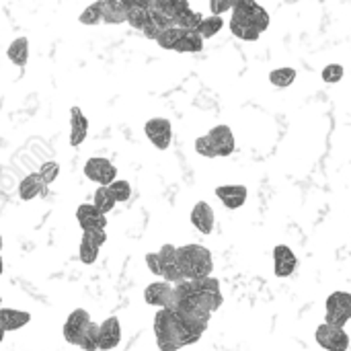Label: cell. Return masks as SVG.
<instances>
[{
    "mask_svg": "<svg viewBox=\"0 0 351 351\" xmlns=\"http://www.w3.org/2000/svg\"><path fill=\"white\" fill-rule=\"evenodd\" d=\"M173 292H175V286H171L167 282H152L144 290V302L150 304V306H156L158 311L171 308Z\"/></svg>",
    "mask_w": 351,
    "mask_h": 351,
    "instance_id": "8",
    "label": "cell"
},
{
    "mask_svg": "<svg viewBox=\"0 0 351 351\" xmlns=\"http://www.w3.org/2000/svg\"><path fill=\"white\" fill-rule=\"evenodd\" d=\"M146 267H148V271L150 274H154L156 278H162V261H160V257H158V253H148L146 255Z\"/></svg>",
    "mask_w": 351,
    "mask_h": 351,
    "instance_id": "35",
    "label": "cell"
},
{
    "mask_svg": "<svg viewBox=\"0 0 351 351\" xmlns=\"http://www.w3.org/2000/svg\"><path fill=\"white\" fill-rule=\"evenodd\" d=\"M82 239L90 241L93 245H97L101 249L105 245V241H107V232L105 230H84L82 232Z\"/></svg>",
    "mask_w": 351,
    "mask_h": 351,
    "instance_id": "36",
    "label": "cell"
},
{
    "mask_svg": "<svg viewBox=\"0 0 351 351\" xmlns=\"http://www.w3.org/2000/svg\"><path fill=\"white\" fill-rule=\"evenodd\" d=\"M45 191V185L41 181V177L37 173H29L21 183H19V197L23 202H31L37 195H41Z\"/></svg>",
    "mask_w": 351,
    "mask_h": 351,
    "instance_id": "20",
    "label": "cell"
},
{
    "mask_svg": "<svg viewBox=\"0 0 351 351\" xmlns=\"http://www.w3.org/2000/svg\"><path fill=\"white\" fill-rule=\"evenodd\" d=\"M224 29V19L222 16H204L199 27H197V35L206 41V39H212L214 35H218L220 31Z\"/></svg>",
    "mask_w": 351,
    "mask_h": 351,
    "instance_id": "24",
    "label": "cell"
},
{
    "mask_svg": "<svg viewBox=\"0 0 351 351\" xmlns=\"http://www.w3.org/2000/svg\"><path fill=\"white\" fill-rule=\"evenodd\" d=\"M125 23L142 31L148 23V2H130Z\"/></svg>",
    "mask_w": 351,
    "mask_h": 351,
    "instance_id": "22",
    "label": "cell"
},
{
    "mask_svg": "<svg viewBox=\"0 0 351 351\" xmlns=\"http://www.w3.org/2000/svg\"><path fill=\"white\" fill-rule=\"evenodd\" d=\"M183 35H185V29H181V27H169V29H165V31L158 35L156 43H158L162 49H175V45L181 41Z\"/></svg>",
    "mask_w": 351,
    "mask_h": 351,
    "instance_id": "29",
    "label": "cell"
},
{
    "mask_svg": "<svg viewBox=\"0 0 351 351\" xmlns=\"http://www.w3.org/2000/svg\"><path fill=\"white\" fill-rule=\"evenodd\" d=\"M315 339L325 351H348L351 346V339L346 333V329H337L327 323H321L317 327Z\"/></svg>",
    "mask_w": 351,
    "mask_h": 351,
    "instance_id": "5",
    "label": "cell"
},
{
    "mask_svg": "<svg viewBox=\"0 0 351 351\" xmlns=\"http://www.w3.org/2000/svg\"><path fill=\"white\" fill-rule=\"evenodd\" d=\"M0 308H2V296H0Z\"/></svg>",
    "mask_w": 351,
    "mask_h": 351,
    "instance_id": "42",
    "label": "cell"
},
{
    "mask_svg": "<svg viewBox=\"0 0 351 351\" xmlns=\"http://www.w3.org/2000/svg\"><path fill=\"white\" fill-rule=\"evenodd\" d=\"M128 8H130V2H121V0L103 2V23H107V25H121V23H125Z\"/></svg>",
    "mask_w": 351,
    "mask_h": 351,
    "instance_id": "19",
    "label": "cell"
},
{
    "mask_svg": "<svg viewBox=\"0 0 351 351\" xmlns=\"http://www.w3.org/2000/svg\"><path fill=\"white\" fill-rule=\"evenodd\" d=\"M343 74H346V70H343L341 64H327V66L323 68V72H321V78H323L327 84H335V82H339V80L343 78Z\"/></svg>",
    "mask_w": 351,
    "mask_h": 351,
    "instance_id": "34",
    "label": "cell"
},
{
    "mask_svg": "<svg viewBox=\"0 0 351 351\" xmlns=\"http://www.w3.org/2000/svg\"><path fill=\"white\" fill-rule=\"evenodd\" d=\"M189 220H191L193 228L199 230L202 234H212L214 224H216L214 210H212V206H210L208 202H197V204L191 208Z\"/></svg>",
    "mask_w": 351,
    "mask_h": 351,
    "instance_id": "14",
    "label": "cell"
},
{
    "mask_svg": "<svg viewBox=\"0 0 351 351\" xmlns=\"http://www.w3.org/2000/svg\"><path fill=\"white\" fill-rule=\"evenodd\" d=\"M109 191H111L113 199L119 202V204H123V202H128V199L132 197V185H130L128 181H123V179L113 181V183L109 185Z\"/></svg>",
    "mask_w": 351,
    "mask_h": 351,
    "instance_id": "32",
    "label": "cell"
},
{
    "mask_svg": "<svg viewBox=\"0 0 351 351\" xmlns=\"http://www.w3.org/2000/svg\"><path fill=\"white\" fill-rule=\"evenodd\" d=\"M228 27H230V33H232L234 37L243 39V41H257V39L261 37V31H259L243 12H239V10H234V8H232V16H230Z\"/></svg>",
    "mask_w": 351,
    "mask_h": 351,
    "instance_id": "15",
    "label": "cell"
},
{
    "mask_svg": "<svg viewBox=\"0 0 351 351\" xmlns=\"http://www.w3.org/2000/svg\"><path fill=\"white\" fill-rule=\"evenodd\" d=\"M31 315L25 311H14V308H0V327L6 331H19L25 325H29Z\"/></svg>",
    "mask_w": 351,
    "mask_h": 351,
    "instance_id": "18",
    "label": "cell"
},
{
    "mask_svg": "<svg viewBox=\"0 0 351 351\" xmlns=\"http://www.w3.org/2000/svg\"><path fill=\"white\" fill-rule=\"evenodd\" d=\"M177 265L185 280H202L212 276L214 257L210 249L202 245H185L177 247Z\"/></svg>",
    "mask_w": 351,
    "mask_h": 351,
    "instance_id": "2",
    "label": "cell"
},
{
    "mask_svg": "<svg viewBox=\"0 0 351 351\" xmlns=\"http://www.w3.org/2000/svg\"><path fill=\"white\" fill-rule=\"evenodd\" d=\"M160 33H162V31H160L154 23H150V21H148V23H146V27L142 29V35H144L146 39H154V41L158 39V35H160Z\"/></svg>",
    "mask_w": 351,
    "mask_h": 351,
    "instance_id": "38",
    "label": "cell"
},
{
    "mask_svg": "<svg viewBox=\"0 0 351 351\" xmlns=\"http://www.w3.org/2000/svg\"><path fill=\"white\" fill-rule=\"evenodd\" d=\"M76 346L84 351H99V325L97 323H90L84 329V333L80 335V339H78Z\"/></svg>",
    "mask_w": 351,
    "mask_h": 351,
    "instance_id": "28",
    "label": "cell"
},
{
    "mask_svg": "<svg viewBox=\"0 0 351 351\" xmlns=\"http://www.w3.org/2000/svg\"><path fill=\"white\" fill-rule=\"evenodd\" d=\"M78 21L82 25H99V23H103V2H95L90 6H86L80 12Z\"/></svg>",
    "mask_w": 351,
    "mask_h": 351,
    "instance_id": "30",
    "label": "cell"
},
{
    "mask_svg": "<svg viewBox=\"0 0 351 351\" xmlns=\"http://www.w3.org/2000/svg\"><path fill=\"white\" fill-rule=\"evenodd\" d=\"M232 2H218V0H212L210 2V10H212V16H222L224 12H232Z\"/></svg>",
    "mask_w": 351,
    "mask_h": 351,
    "instance_id": "37",
    "label": "cell"
},
{
    "mask_svg": "<svg viewBox=\"0 0 351 351\" xmlns=\"http://www.w3.org/2000/svg\"><path fill=\"white\" fill-rule=\"evenodd\" d=\"M351 321V294L350 292H333L325 302V323L337 329H343Z\"/></svg>",
    "mask_w": 351,
    "mask_h": 351,
    "instance_id": "3",
    "label": "cell"
},
{
    "mask_svg": "<svg viewBox=\"0 0 351 351\" xmlns=\"http://www.w3.org/2000/svg\"><path fill=\"white\" fill-rule=\"evenodd\" d=\"M154 337H156L158 351H179L181 348L193 346L202 339V337L193 335L171 308H162L156 313Z\"/></svg>",
    "mask_w": 351,
    "mask_h": 351,
    "instance_id": "1",
    "label": "cell"
},
{
    "mask_svg": "<svg viewBox=\"0 0 351 351\" xmlns=\"http://www.w3.org/2000/svg\"><path fill=\"white\" fill-rule=\"evenodd\" d=\"M115 199L109 191V187H99L93 195V206L101 212V214H109L113 208H115Z\"/></svg>",
    "mask_w": 351,
    "mask_h": 351,
    "instance_id": "27",
    "label": "cell"
},
{
    "mask_svg": "<svg viewBox=\"0 0 351 351\" xmlns=\"http://www.w3.org/2000/svg\"><path fill=\"white\" fill-rule=\"evenodd\" d=\"M298 267V259L294 251L286 245H278L274 249V274L278 278H290Z\"/></svg>",
    "mask_w": 351,
    "mask_h": 351,
    "instance_id": "12",
    "label": "cell"
},
{
    "mask_svg": "<svg viewBox=\"0 0 351 351\" xmlns=\"http://www.w3.org/2000/svg\"><path fill=\"white\" fill-rule=\"evenodd\" d=\"M37 175L41 177L43 185L49 187V185L58 179V175H60V165H58L56 160H45V162L41 165V169L37 171Z\"/></svg>",
    "mask_w": 351,
    "mask_h": 351,
    "instance_id": "31",
    "label": "cell"
},
{
    "mask_svg": "<svg viewBox=\"0 0 351 351\" xmlns=\"http://www.w3.org/2000/svg\"><path fill=\"white\" fill-rule=\"evenodd\" d=\"M206 136H208V140H210V146H212L216 158H220V156L226 158V156H230V154L237 150L234 134H232V130H230L228 125H224V123L212 128Z\"/></svg>",
    "mask_w": 351,
    "mask_h": 351,
    "instance_id": "7",
    "label": "cell"
},
{
    "mask_svg": "<svg viewBox=\"0 0 351 351\" xmlns=\"http://www.w3.org/2000/svg\"><path fill=\"white\" fill-rule=\"evenodd\" d=\"M2 271H4V261H2V257H0V276H2Z\"/></svg>",
    "mask_w": 351,
    "mask_h": 351,
    "instance_id": "39",
    "label": "cell"
},
{
    "mask_svg": "<svg viewBox=\"0 0 351 351\" xmlns=\"http://www.w3.org/2000/svg\"><path fill=\"white\" fill-rule=\"evenodd\" d=\"M202 19H204L202 12H195V10H191V8H185L183 12H179V14L175 16V27H181V29H185V31H197Z\"/></svg>",
    "mask_w": 351,
    "mask_h": 351,
    "instance_id": "26",
    "label": "cell"
},
{
    "mask_svg": "<svg viewBox=\"0 0 351 351\" xmlns=\"http://www.w3.org/2000/svg\"><path fill=\"white\" fill-rule=\"evenodd\" d=\"M99 247L97 245H93L90 241H86V239H80V249H78V255H80V261L84 263V265H93L95 261H97V257H99Z\"/></svg>",
    "mask_w": 351,
    "mask_h": 351,
    "instance_id": "33",
    "label": "cell"
},
{
    "mask_svg": "<svg viewBox=\"0 0 351 351\" xmlns=\"http://www.w3.org/2000/svg\"><path fill=\"white\" fill-rule=\"evenodd\" d=\"M84 177L99 187H109L113 181H117V169L109 158L93 156L84 162Z\"/></svg>",
    "mask_w": 351,
    "mask_h": 351,
    "instance_id": "4",
    "label": "cell"
},
{
    "mask_svg": "<svg viewBox=\"0 0 351 351\" xmlns=\"http://www.w3.org/2000/svg\"><path fill=\"white\" fill-rule=\"evenodd\" d=\"M90 323H93V321H90V315H88L84 308H76V311H72V313H70V317H68V319H66V323H64V329H62L64 339H66L68 343L76 346V343H78V339H80V335L84 333V329H86Z\"/></svg>",
    "mask_w": 351,
    "mask_h": 351,
    "instance_id": "9",
    "label": "cell"
},
{
    "mask_svg": "<svg viewBox=\"0 0 351 351\" xmlns=\"http://www.w3.org/2000/svg\"><path fill=\"white\" fill-rule=\"evenodd\" d=\"M76 220L84 230H105L107 228V216L101 214L93 204H82L76 208Z\"/></svg>",
    "mask_w": 351,
    "mask_h": 351,
    "instance_id": "11",
    "label": "cell"
},
{
    "mask_svg": "<svg viewBox=\"0 0 351 351\" xmlns=\"http://www.w3.org/2000/svg\"><path fill=\"white\" fill-rule=\"evenodd\" d=\"M296 80V70L294 68H288V66H282V68H276L269 72V82L278 88H288L292 86Z\"/></svg>",
    "mask_w": 351,
    "mask_h": 351,
    "instance_id": "25",
    "label": "cell"
},
{
    "mask_svg": "<svg viewBox=\"0 0 351 351\" xmlns=\"http://www.w3.org/2000/svg\"><path fill=\"white\" fill-rule=\"evenodd\" d=\"M121 343V323L117 317H107L99 325V351L115 350Z\"/></svg>",
    "mask_w": 351,
    "mask_h": 351,
    "instance_id": "10",
    "label": "cell"
},
{
    "mask_svg": "<svg viewBox=\"0 0 351 351\" xmlns=\"http://www.w3.org/2000/svg\"><path fill=\"white\" fill-rule=\"evenodd\" d=\"M2 339H4V329L0 327V343H2Z\"/></svg>",
    "mask_w": 351,
    "mask_h": 351,
    "instance_id": "40",
    "label": "cell"
},
{
    "mask_svg": "<svg viewBox=\"0 0 351 351\" xmlns=\"http://www.w3.org/2000/svg\"><path fill=\"white\" fill-rule=\"evenodd\" d=\"M216 197L228 210H239L247 204L249 189L245 185H220L216 187Z\"/></svg>",
    "mask_w": 351,
    "mask_h": 351,
    "instance_id": "13",
    "label": "cell"
},
{
    "mask_svg": "<svg viewBox=\"0 0 351 351\" xmlns=\"http://www.w3.org/2000/svg\"><path fill=\"white\" fill-rule=\"evenodd\" d=\"M144 134L158 150H167L173 142V125L167 117H152L144 123Z\"/></svg>",
    "mask_w": 351,
    "mask_h": 351,
    "instance_id": "6",
    "label": "cell"
},
{
    "mask_svg": "<svg viewBox=\"0 0 351 351\" xmlns=\"http://www.w3.org/2000/svg\"><path fill=\"white\" fill-rule=\"evenodd\" d=\"M6 58L10 60V64L14 66H25L29 60V39L27 37H16L10 41L8 49H6Z\"/></svg>",
    "mask_w": 351,
    "mask_h": 351,
    "instance_id": "21",
    "label": "cell"
},
{
    "mask_svg": "<svg viewBox=\"0 0 351 351\" xmlns=\"http://www.w3.org/2000/svg\"><path fill=\"white\" fill-rule=\"evenodd\" d=\"M0 251H2V237H0Z\"/></svg>",
    "mask_w": 351,
    "mask_h": 351,
    "instance_id": "41",
    "label": "cell"
},
{
    "mask_svg": "<svg viewBox=\"0 0 351 351\" xmlns=\"http://www.w3.org/2000/svg\"><path fill=\"white\" fill-rule=\"evenodd\" d=\"M204 49V39L197 35V31H185V35L181 37V41L175 45L173 51L177 53H197Z\"/></svg>",
    "mask_w": 351,
    "mask_h": 351,
    "instance_id": "23",
    "label": "cell"
},
{
    "mask_svg": "<svg viewBox=\"0 0 351 351\" xmlns=\"http://www.w3.org/2000/svg\"><path fill=\"white\" fill-rule=\"evenodd\" d=\"M232 8L243 12L261 33L269 29V12L261 4H257V2H237Z\"/></svg>",
    "mask_w": 351,
    "mask_h": 351,
    "instance_id": "16",
    "label": "cell"
},
{
    "mask_svg": "<svg viewBox=\"0 0 351 351\" xmlns=\"http://www.w3.org/2000/svg\"><path fill=\"white\" fill-rule=\"evenodd\" d=\"M88 136V119L80 107L70 109V146H80Z\"/></svg>",
    "mask_w": 351,
    "mask_h": 351,
    "instance_id": "17",
    "label": "cell"
}]
</instances>
